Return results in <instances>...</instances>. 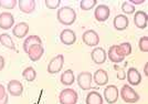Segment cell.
Returning a JSON list of instances; mask_svg holds the SVG:
<instances>
[{
    "label": "cell",
    "instance_id": "28",
    "mask_svg": "<svg viewBox=\"0 0 148 104\" xmlns=\"http://www.w3.org/2000/svg\"><path fill=\"white\" fill-rule=\"evenodd\" d=\"M122 10L126 14H133L135 12V6H133L130 1H125L122 3Z\"/></svg>",
    "mask_w": 148,
    "mask_h": 104
},
{
    "label": "cell",
    "instance_id": "14",
    "mask_svg": "<svg viewBox=\"0 0 148 104\" xmlns=\"http://www.w3.org/2000/svg\"><path fill=\"white\" fill-rule=\"evenodd\" d=\"M126 79L128 81L130 85H138L142 82V75L139 73V71L135 67H130L128 69L127 73H126Z\"/></svg>",
    "mask_w": 148,
    "mask_h": 104
},
{
    "label": "cell",
    "instance_id": "2",
    "mask_svg": "<svg viewBox=\"0 0 148 104\" xmlns=\"http://www.w3.org/2000/svg\"><path fill=\"white\" fill-rule=\"evenodd\" d=\"M119 95H121V98H123L124 102H126V103L133 104L136 103L139 100L138 93L134 89H132L128 84H125V85L122 86V89L119 91Z\"/></svg>",
    "mask_w": 148,
    "mask_h": 104
},
{
    "label": "cell",
    "instance_id": "4",
    "mask_svg": "<svg viewBox=\"0 0 148 104\" xmlns=\"http://www.w3.org/2000/svg\"><path fill=\"white\" fill-rule=\"evenodd\" d=\"M63 65H64V55L58 54L49 62V64H48V72L50 74L59 73L62 70Z\"/></svg>",
    "mask_w": 148,
    "mask_h": 104
},
{
    "label": "cell",
    "instance_id": "10",
    "mask_svg": "<svg viewBox=\"0 0 148 104\" xmlns=\"http://www.w3.org/2000/svg\"><path fill=\"white\" fill-rule=\"evenodd\" d=\"M28 56H29V59H30L31 61H39L41 58H42V55L44 54V48L42 44H34V45H32L29 48L28 50Z\"/></svg>",
    "mask_w": 148,
    "mask_h": 104
},
{
    "label": "cell",
    "instance_id": "33",
    "mask_svg": "<svg viewBox=\"0 0 148 104\" xmlns=\"http://www.w3.org/2000/svg\"><path fill=\"white\" fill-rule=\"evenodd\" d=\"M6 95H7V94H6V89H5V86L0 83V100L5 98V96H6Z\"/></svg>",
    "mask_w": 148,
    "mask_h": 104
},
{
    "label": "cell",
    "instance_id": "19",
    "mask_svg": "<svg viewBox=\"0 0 148 104\" xmlns=\"http://www.w3.org/2000/svg\"><path fill=\"white\" fill-rule=\"evenodd\" d=\"M19 9L25 13H32L36 10V1L34 0H19L18 1Z\"/></svg>",
    "mask_w": 148,
    "mask_h": 104
},
{
    "label": "cell",
    "instance_id": "34",
    "mask_svg": "<svg viewBox=\"0 0 148 104\" xmlns=\"http://www.w3.org/2000/svg\"><path fill=\"white\" fill-rule=\"evenodd\" d=\"M130 2L134 6V5H142L144 0H130Z\"/></svg>",
    "mask_w": 148,
    "mask_h": 104
},
{
    "label": "cell",
    "instance_id": "30",
    "mask_svg": "<svg viewBox=\"0 0 148 104\" xmlns=\"http://www.w3.org/2000/svg\"><path fill=\"white\" fill-rule=\"evenodd\" d=\"M118 47L121 48L122 53H123L125 56H127V55H130V53H132V45H130V43L123 42V43H121V44H118Z\"/></svg>",
    "mask_w": 148,
    "mask_h": 104
},
{
    "label": "cell",
    "instance_id": "6",
    "mask_svg": "<svg viewBox=\"0 0 148 104\" xmlns=\"http://www.w3.org/2000/svg\"><path fill=\"white\" fill-rule=\"evenodd\" d=\"M92 80H93V75L92 73L90 72H81L79 75H77V84L80 86L82 90H90L92 89Z\"/></svg>",
    "mask_w": 148,
    "mask_h": 104
},
{
    "label": "cell",
    "instance_id": "32",
    "mask_svg": "<svg viewBox=\"0 0 148 104\" xmlns=\"http://www.w3.org/2000/svg\"><path fill=\"white\" fill-rule=\"evenodd\" d=\"M114 69L116 70V72H117V78L119 80H124V79H126V73H125V71H124V69L123 67H118V65H114Z\"/></svg>",
    "mask_w": 148,
    "mask_h": 104
},
{
    "label": "cell",
    "instance_id": "27",
    "mask_svg": "<svg viewBox=\"0 0 148 104\" xmlns=\"http://www.w3.org/2000/svg\"><path fill=\"white\" fill-rule=\"evenodd\" d=\"M17 5H18L17 0H0V8H3V9L11 10L13 8H16Z\"/></svg>",
    "mask_w": 148,
    "mask_h": 104
},
{
    "label": "cell",
    "instance_id": "12",
    "mask_svg": "<svg viewBox=\"0 0 148 104\" xmlns=\"http://www.w3.org/2000/svg\"><path fill=\"white\" fill-rule=\"evenodd\" d=\"M106 51L101 47H96L91 52V58L95 64H103L106 61Z\"/></svg>",
    "mask_w": 148,
    "mask_h": 104
},
{
    "label": "cell",
    "instance_id": "1",
    "mask_svg": "<svg viewBox=\"0 0 148 104\" xmlns=\"http://www.w3.org/2000/svg\"><path fill=\"white\" fill-rule=\"evenodd\" d=\"M56 18H58L59 22L61 25H73L75 22V20H76V13H75L73 8H71L70 6H64L61 7L58 10Z\"/></svg>",
    "mask_w": 148,
    "mask_h": 104
},
{
    "label": "cell",
    "instance_id": "17",
    "mask_svg": "<svg viewBox=\"0 0 148 104\" xmlns=\"http://www.w3.org/2000/svg\"><path fill=\"white\" fill-rule=\"evenodd\" d=\"M28 32H29V25L27 22H19L18 25H16L12 28L13 36L18 39L25 38Z\"/></svg>",
    "mask_w": 148,
    "mask_h": 104
},
{
    "label": "cell",
    "instance_id": "24",
    "mask_svg": "<svg viewBox=\"0 0 148 104\" xmlns=\"http://www.w3.org/2000/svg\"><path fill=\"white\" fill-rule=\"evenodd\" d=\"M0 43L10 50H16V45H14V42H13L12 38L10 37L9 34L7 33H1L0 34Z\"/></svg>",
    "mask_w": 148,
    "mask_h": 104
},
{
    "label": "cell",
    "instance_id": "7",
    "mask_svg": "<svg viewBox=\"0 0 148 104\" xmlns=\"http://www.w3.org/2000/svg\"><path fill=\"white\" fill-rule=\"evenodd\" d=\"M107 56H108V60L112 61L113 63H121V62L124 61L125 59V55L122 53V50L118 47V44L116 45H112L111 48L108 49V52H107Z\"/></svg>",
    "mask_w": 148,
    "mask_h": 104
},
{
    "label": "cell",
    "instance_id": "29",
    "mask_svg": "<svg viewBox=\"0 0 148 104\" xmlns=\"http://www.w3.org/2000/svg\"><path fill=\"white\" fill-rule=\"evenodd\" d=\"M138 48L142 52H147L148 51V38L146 36H144L139 39L138 41Z\"/></svg>",
    "mask_w": 148,
    "mask_h": 104
},
{
    "label": "cell",
    "instance_id": "31",
    "mask_svg": "<svg viewBox=\"0 0 148 104\" xmlns=\"http://www.w3.org/2000/svg\"><path fill=\"white\" fill-rule=\"evenodd\" d=\"M44 5L48 9H58L61 6V0H45Z\"/></svg>",
    "mask_w": 148,
    "mask_h": 104
},
{
    "label": "cell",
    "instance_id": "37",
    "mask_svg": "<svg viewBox=\"0 0 148 104\" xmlns=\"http://www.w3.org/2000/svg\"><path fill=\"white\" fill-rule=\"evenodd\" d=\"M147 69H148V64L146 63L145 67H144V72H145V75H147Z\"/></svg>",
    "mask_w": 148,
    "mask_h": 104
},
{
    "label": "cell",
    "instance_id": "18",
    "mask_svg": "<svg viewBox=\"0 0 148 104\" xmlns=\"http://www.w3.org/2000/svg\"><path fill=\"white\" fill-rule=\"evenodd\" d=\"M93 80L96 83V85L103 86L106 85L108 82V74L103 69H99L97 71H95V73L93 75Z\"/></svg>",
    "mask_w": 148,
    "mask_h": 104
},
{
    "label": "cell",
    "instance_id": "25",
    "mask_svg": "<svg viewBox=\"0 0 148 104\" xmlns=\"http://www.w3.org/2000/svg\"><path fill=\"white\" fill-rule=\"evenodd\" d=\"M22 76H23V79L27 80L28 82H32V81H34L36 78H37V72H36V70L32 67H28L27 69L23 70Z\"/></svg>",
    "mask_w": 148,
    "mask_h": 104
},
{
    "label": "cell",
    "instance_id": "13",
    "mask_svg": "<svg viewBox=\"0 0 148 104\" xmlns=\"http://www.w3.org/2000/svg\"><path fill=\"white\" fill-rule=\"evenodd\" d=\"M60 40L65 45H72L76 41V36L73 30L71 29H64L60 33Z\"/></svg>",
    "mask_w": 148,
    "mask_h": 104
},
{
    "label": "cell",
    "instance_id": "20",
    "mask_svg": "<svg viewBox=\"0 0 148 104\" xmlns=\"http://www.w3.org/2000/svg\"><path fill=\"white\" fill-rule=\"evenodd\" d=\"M113 23H114V28L117 31H123L128 27L130 21H128V18L126 16H124V14H117L114 18Z\"/></svg>",
    "mask_w": 148,
    "mask_h": 104
},
{
    "label": "cell",
    "instance_id": "5",
    "mask_svg": "<svg viewBox=\"0 0 148 104\" xmlns=\"http://www.w3.org/2000/svg\"><path fill=\"white\" fill-rule=\"evenodd\" d=\"M82 40L88 47H96L99 42V33L95 30H92V29L91 30H86L83 33V36H82Z\"/></svg>",
    "mask_w": 148,
    "mask_h": 104
},
{
    "label": "cell",
    "instance_id": "15",
    "mask_svg": "<svg viewBox=\"0 0 148 104\" xmlns=\"http://www.w3.org/2000/svg\"><path fill=\"white\" fill-rule=\"evenodd\" d=\"M14 25V18L10 12L0 13V28L3 30H8L12 28Z\"/></svg>",
    "mask_w": 148,
    "mask_h": 104
},
{
    "label": "cell",
    "instance_id": "8",
    "mask_svg": "<svg viewBox=\"0 0 148 104\" xmlns=\"http://www.w3.org/2000/svg\"><path fill=\"white\" fill-rule=\"evenodd\" d=\"M118 96H119V91L117 86L115 85H108L105 87L104 90V98L106 102L110 104H114L117 102Z\"/></svg>",
    "mask_w": 148,
    "mask_h": 104
},
{
    "label": "cell",
    "instance_id": "22",
    "mask_svg": "<svg viewBox=\"0 0 148 104\" xmlns=\"http://www.w3.org/2000/svg\"><path fill=\"white\" fill-rule=\"evenodd\" d=\"M85 104H103V98L97 91H91L86 95Z\"/></svg>",
    "mask_w": 148,
    "mask_h": 104
},
{
    "label": "cell",
    "instance_id": "9",
    "mask_svg": "<svg viewBox=\"0 0 148 104\" xmlns=\"http://www.w3.org/2000/svg\"><path fill=\"white\" fill-rule=\"evenodd\" d=\"M110 14H111L110 7L106 6V5H99V6L95 8V11H94V17L99 22L106 21L107 19L110 18Z\"/></svg>",
    "mask_w": 148,
    "mask_h": 104
},
{
    "label": "cell",
    "instance_id": "36",
    "mask_svg": "<svg viewBox=\"0 0 148 104\" xmlns=\"http://www.w3.org/2000/svg\"><path fill=\"white\" fill-rule=\"evenodd\" d=\"M0 104H8V95H6L5 98L0 100Z\"/></svg>",
    "mask_w": 148,
    "mask_h": 104
},
{
    "label": "cell",
    "instance_id": "21",
    "mask_svg": "<svg viewBox=\"0 0 148 104\" xmlns=\"http://www.w3.org/2000/svg\"><path fill=\"white\" fill-rule=\"evenodd\" d=\"M60 81H61V83L63 84V85H65V86L72 85V84L74 83V81H75L74 72L71 70V69H69V70H66V71H64V72L62 73Z\"/></svg>",
    "mask_w": 148,
    "mask_h": 104
},
{
    "label": "cell",
    "instance_id": "3",
    "mask_svg": "<svg viewBox=\"0 0 148 104\" xmlns=\"http://www.w3.org/2000/svg\"><path fill=\"white\" fill-rule=\"evenodd\" d=\"M77 93L73 89H64L59 95V101L61 104H76L77 103Z\"/></svg>",
    "mask_w": 148,
    "mask_h": 104
},
{
    "label": "cell",
    "instance_id": "35",
    "mask_svg": "<svg viewBox=\"0 0 148 104\" xmlns=\"http://www.w3.org/2000/svg\"><path fill=\"white\" fill-rule=\"evenodd\" d=\"M3 67H5V59H3V56L0 55V71H1Z\"/></svg>",
    "mask_w": 148,
    "mask_h": 104
},
{
    "label": "cell",
    "instance_id": "26",
    "mask_svg": "<svg viewBox=\"0 0 148 104\" xmlns=\"http://www.w3.org/2000/svg\"><path fill=\"white\" fill-rule=\"evenodd\" d=\"M97 5V1L96 0H82L80 2V8L84 11L87 10H91L94 7H96Z\"/></svg>",
    "mask_w": 148,
    "mask_h": 104
},
{
    "label": "cell",
    "instance_id": "23",
    "mask_svg": "<svg viewBox=\"0 0 148 104\" xmlns=\"http://www.w3.org/2000/svg\"><path fill=\"white\" fill-rule=\"evenodd\" d=\"M34 44H42V41H41L40 37L34 36V34L27 37V39L23 41V51H25V53H28L29 48L32 47V45H34Z\"/></svg>",
    "mask_w": 148,
    "mask_h": 104
},
{
    "label": "cell",
    "instance_id": "16",
    "mask_svg": "<svg viewBox=\"0 0 148 104\" xmlns=\"http://www.w3.org/2000/svg\"><path fill=\"white\" fill-rule=\"evenodd\" d=\"M134 23L138 29H145L148 25V16L145 11H137L134 16Z\"/></svg>",
    "mask_w": 148,
    "mask_h": 104
},
{
    "label": "cell",
    "instance_id": "11",
    "mask_svg": "<svg viewBox=\"0 0 148 104\" xmlns=\"http://www.w3.org/2000/svg\"><path fill=\"white\" fill-rule=\"evenodd\" d=\"M7 90L12 96H21L23 92V85L18 80H11L7 85Z\"/></svg>",
    "mask_w": 148,
    "mask_h": 104
}]
</instances>
